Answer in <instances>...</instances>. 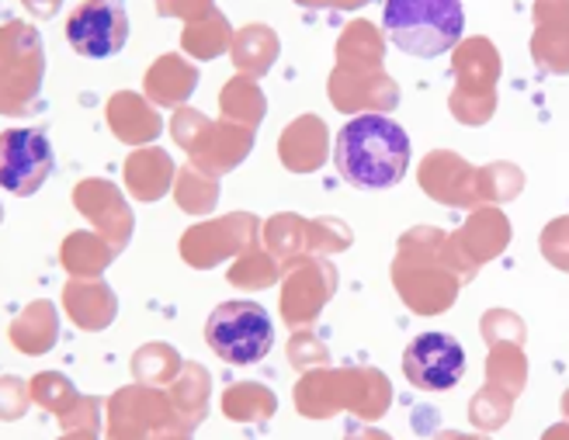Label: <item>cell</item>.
I'll use <instances>...</instances> for the list:
<instances>
[{
  "label": "cell",
  "mask_w": 569,
  "mask_h": 440,
  "mask_svg": "<svg viewBox=\"0 0 569 440\" xmlns=\"http://www.w3.org/2000/svg\"><path fill=\"white\" fill-rule=\"evenodd\" d=\"M333 163L361 191H386L410 170V136L386 114H358L337 136Z\"/></svg>",
  "instance_id": "1"
},
{
  "label": "cell",
  "mask_w": 569,
  "mask_h": 440,
  "mask_svg": "<svg viewBox=\"0 0 569 440\" xmlns=\"http://www.w3.org/2000/svg\"><path fill=\"white\" fill-rule=\"evenodd\" d=\"M392 284L417 316H441L459 299L466 278L448 253V232L420 226L400 240L392 260Z\"/></svg>",
  "instance_id": "2"
},
{
  "label": "cell",
  "mask_w": 569,
  "mask_h": 440,
  "mask_svg": "<svg viewBox=\"0 0 569 440\" xmlns=\"http://www.w3.org/2000/svg\"><path fill=\"white\" fill-rule=\"evenodd\" d=\"M382 24L392 46H400L417 60H435V56L459 46L466 11L462 0H386Z\"/></svg>",
  "instance_id": "3"
},
{
  "label": "cell",
  "mask_w": 569,
  "mask_h": 440,
  "mask_svg": "<svg viewBox=\"0 0 569 440\" xmlns=\"http://www.w3.org/2000/svg\"><path fill=\"white\" fill-rule=\"evenodd\" d=\"M455 94L448 101L451 114L462 126H487L497 111V80H500V56L490 39H466L455 49Z\"/></svg>",
  "instance_id": "4"
},
{
  "label": "cell",
  "mask_w": 569,
  "mask_h": 440,
  "mask_svg": "<svg viewBox=\"0 0 569 440\" xmlns=\"http://www.w3.org/2000/svg\"><path fill=\"white\" fill-rule=\"evenodd\" d=\"M206 340L226 364H258L271 354L274 327L258 302H222L206 322Z\"/></svg>",
  "instance_id": "5"
},
{
  "label": "cell",
  "mask_w": 569,
  "mask_h": 440,
  "mask_svg": "<svg viewBox=\"0 0 569 440\" xmlns=\"http://www.w3.org/2000/svg\"><path fill=\"white\" fill-rule=\"evenodd\" d=\"M129 39V18L122 0H83L67 21V42L83 60H108Z\"/></svg>",
  "instance_id": "6"
},
{
  "label": "cell",
  "mask_w": 569,
  "mask_h": 440,
  "mask_svg": "<svg viewBox=\"0 0 569 440\" xmlns=\"http://www.w3.org/2000/svg\"><path fill=\"white\" fill-rule=\"evenodd\" d=\"M403 374L420 392H448L466 374V350L448 333H420L403 350Z\"/></svg>",
  "instance_id": "7"
},
{
  "label": "cell",
  "mask_w": 569,
  "mask_h": 440,
  "mask_svg": "<svg viewBox=\"0 0 569 440\" xmlns=\"http://www.w3.org/2000/svg\"><path fill=\"white\" fill-rule=\"evenodd\" d=\"M417 178L427 198L448 204V209H479V204H487L482 201V170H476L469 160L451 150L427 153Z\"/></svg>",
  "instance_id": "8"
},
{
  "label": "cell",
  "mask_w": 569,
  "mask_h": 440,
  "mask_svg": "<svg viewBox=\"0 0 569 440\" xmlns=\"http://www.w3.org/2000/svg\"><path fill=\"white\" fill-rule=\"evenodd\" d=\"M507 243H510V222L503 219L500 209H493V204H479V209L466 219V226L448 237L451 260L466 281H472L487 260L500 257Z\"/></svg>",
  "instance_id": "9"
},
{
  "label": "cell",
  "mask_w": 569,
  "mask_h": 440,
  "mask_svg": "<svg viewBox=\"0 0 569 440\" xmlns=\"http://www.w3.org/2000/svg\"><path fill=\"white\" fill-rule=\"evenodd\" d=\"M4 191L14 198L36 194L52 173V146L39 129H8L4 132Z\"/></svg>",
  "instance_id": "10"
},
{
  "label": "cell",
  "mask_w": 569,
  "mask_h": 440,
  "mask_svg": "<svg viewBox=\"0 0 569 440\" xmlns=\"http://www.w3.org/2000/svg\"><path fill=\"white\" fill-rule=\"evenodd\" d=\"M333 288H337V271L327 260H299L292 268L289 288H284V299H281L284 319L296 322V327L299 322L317 319V312L333 296Z\"/></svg>",
  "instance_id": "11"
},
{
  "label": "cell",
  "mask_w": 569,
  "mask_h": 440,
  "mask_svg": "<svg viewBox=\"0 0 569 440\" xmlns=\"http://www.w3.org/2000/svg\"><path fill=\"white\" fill-rule=\"evenodd\" d=\"M531 60L546 73H569V0H535Z\"/></svg>",
  "instance_id": "12"
},
{
  "label": "cell",
  "mask_w": 569,
  "mask_h": 440,
  "mask_svg": "<svg viewBox=\"0 0 569 440\" xmlns=\"http://www.w3.org/2000/svg\"><path fill=\"white\" fill-rule=\"evenodd\" d=\"M330 101L337 104V111H361V108L389 111L400 101V91H396V83L382 70L337 67L330 73Z\"/></svg>",
  "instance_id": "13"
},
{
  "label": "cell",
  "mask_w": 569,
  "mask_h": 440,
  "mask_svg": "<svg viewBox=\"0 0 569 440\" xmlns=\"http://www.w3.org/2000/svg\"><path fill=\"white\" fill-rule=\"evenodd\" d=\"M253 232H258L253 216H226L209 226H194L181 243V253L188 257V263H194V268H212L216 260L233 253V250H226V243L240 250V243L253 240Z\"/></svg>",
  "instance_id": "14"
},
{
  "label": "cell",
  "mask_w": 569,
  "mask_h": 440,
  "mask_svg": "<svg viewBox=\"0 0 569 440\" xmlns=\"http://www.w3.org/2000/svg\"><path fill=\"white\" fill-rule=\"evenodd\" d=\"M77 209L88 216L94 226L101 222V229L111 232L116 247L129 243L132 232V212L126 209V201L119 198V191L111 188L108 181H83L77 188Z\"/></svg>",
  "instance_id": "15"
},
{
  "label": "cell",
  "mask_w": 569,
  "mask_h": 440,
  "mask_svg": "<svg viewBox=\"0 0 569 440\" xmlns=\"http://www.w3.org/2000/svg\"><path fill=\"white\" fill-rule=\"evenodd\" d=\"M327 157V126L320 119H299L281 136V160L296 173L317 170Z\"/></svg>",
  "instance_id": "16"
},
{
  "label": "cell",
  "mask_w": 569,
  "mask_h": 440,
  "mask_svg": "<svg viewBox=\"0 0 569 440\" xmlns=\"http://www.w3.org/2000/svg\"><path fill=\"white\" fill-rule=\"evenodd\" d=\"M386 39L372 21H355L337 42V67H355V70H382Z\"/></svg>",
  "instance_id": "17"
},
{
  "label": "cell",
  "mask_w": 569,
  "mask_h": 440,
  "mask_svg": "<svg viewBox=\"0 0 569 440\" xmlns=\"http://www.w3.org/2000/svg\"><path fill=\"white\" fill-rule=\"evenodd\" d=\"M108 122L122 142H150L160 132L157 111L142 104L136 94H116L108 104Z\"/></svg>",
  "instance_id": "18"
},
{
  "label": "cell",
  "mask_w": 569,
  "mask_h": 440,
  "mask_svg": "<svg viewBox=\"0 0 569 440\" xmlns=\"http://www.w3.org/2000/svg\"><path fill=\"white\" fill-rule=\"evenodd\" d=\"M194 80H198V73L188 63H181L178 56H167V60H160L147 73V91L160 104H178L194 91Z\"/></svg>",
  "instance_id": "19"
},
{
  "label": "cell",
  "mask_w": 569,
  "mask_h": 440,
  "mask_svg": "<svg viewBox=\"0 0 569 440\" xmlns=\"http://www.w3.org/2000/svg\"><path fill=\"white\" fill-rule=\"evenodd\" d=\"M126 181L136 191V198L142 201H157L170 181V160L160 150H147V153H136L126 163Z\"/></svg>",
  "instance_id": "20"
},
{
  "label": "cell",
  "mask_w": 569,
  "mask_h": 440,
  "mask_svg": "<svg viewBox=\"0 0 569 440\" xmlns=\"http://www.w3.org/2000/svg\"><path fill=\"white\" fill-rule=\"evenodd\" d=\"M278 52V39L261 24H250L247 32L233 42V63L250 70V73H264Z\"/></svg>",
  "instance_id": "21"
},
{
  "label": "cell",
  "mask_w": 569,
  "mask_h": 440,
  "mask_svg": "<svg viewBox=\"0 0 569 440\" xmlns=\"http://www.w3.org/2000/svg\"><path fill=\"white\" fill-rule=\"evenodd\" d=\"M230 42V32H226V18L209 11V21H198L188 28V36H184V49L194 52L198 60H212V56Z\"/></svg>",
  "instance_id": "22"
},
{
  "label": "cell",
  "mask_w": 569,
  "mask_h": 440,
  "mask_svg": "<svg viewBox=\"0 0 569 440\" xmlns=\"http://www.w3.org/2000/svg\"><path fill=\"white\" fill-rule=\"evenodd\" d=\"M116 257V247L104 250L101 243H94L91 237H70L63 243V263L73 271V274H91V271H101L104 263Z\"/></svg>",
  "instance_id": "23"
},
{
  "label": "cell",
  "mask_w": 569,
  "mask_h": 440,
  "mask_svg": "<svg viewBox=\"0 0 569 440\" xmlns=\"http://www.w3.org/2000/svg\"><path fill=\"white\" fill-rule=\"evenodd\" d=\"M525 188V173L515 163H490L482 170V201H510Z\"/></svg>",
  "instance_id": "24"
},
{
  "label": "cell",
  "mask_w": 569,
  "mask_h": 440,
  "mask_svg": "<svg viewBox=\"0 0 569 440\" xmlns=\"http://www.w3.org/2000/svg\"><path fill=\"white\" fill-rule=\"evenodd\" d=\"M542 253L552 268L569 271V216L549 222V229L542 232Z\"/></svg>",
  "instance_id": "25"
},
{
  "label": "cell",
  "mask_w": 569,
  "mask_h": 440,
  "mask_svg": "<svg viewBox=\"0 0 569 440\" xmlns=\"http://www.w3.org/2000/svg\"><path fill=\"white\" fill-rule=\"evenodd\" d=\"M500 337H515V340H525V322L510 312H490L482 316V340H500Z\"/></svg>",
  "instance_id": "26"
},
{
  "label": "cell",
  "mask_w": 569,
  "mask_h": 440,
  "mask_svg": "<svg viewBox=\"0 0 569 440\" xmlns=\"http://www.w3.org/2000/svg\"><path fill=\"white\" fill-rule=\"evenodd\" d=\"M230 281L240 284V288H264L274 281V268L268 260L261 263H237V268L230 271Z\"/></svg>",
  "instance_id": "27"
},
{
  "label": "cell",
  "mask_w": 569,
  "mask_h": 440,
  "mask_svg": "<svg viewBox=\"0 0 569 440\" xmlns=\"http://www.w3.org/2000/svg\"><path fill=\"white\" fill-rule=\"evenodd\" d=\"M299 4H309V8H361L368 0H299Z\"/></svg>",
  "instance_id": "28"
},
{
  "label": "cell",
  "mask_w": 569,
  "mask_h": 440,
  "mask_svg": "<svg viewBox=\"0 0 569 440\" xmlns=\"http://www.w3.org/2000/svg\"><path fill=\"white\" fill-rule=\"evenodd\" d=\"M24 8L49 18V14H56V8H60V0H24Z\"/></svg>",
  "instance_id": "29"
},
{
  "label": "cell",
  "mask_w": 569,
  "mask_h": 440,
  "mask_svg": "<svg viewBox=\"0 0 569 440\" xmlns=\"http://www.w3.org/2000/svg\"><path fill=\"white\" fill-rule=\"evenodd\" d=\"M562 413H566V417H569V392H566V396H562Z\"/></svg>",
  "instance_id": "30"
}]
</instances>
